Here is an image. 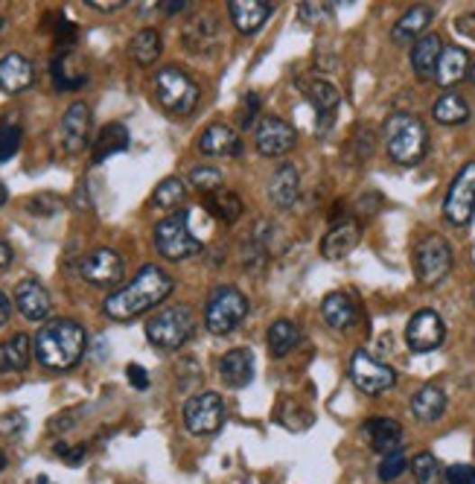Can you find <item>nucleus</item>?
<instances>
[{"mask_svg":"<svg viewBox=\"0 0 475 484\" xmlns=\"http://www.w3.org/2000/svg\"><path fill=\"white\" fill-rule=\"evenodd\" d=\"M321 315L333 330H350L356 324V304L347 292H330L321 301Z\"/></svg>","mask_w":475,"mask_h":484,"instance_id":"c85d7f7f","label":"nucleus"},{"mask_svg":"<svg viewBox=\"0 0 475 484\" xmlns=\"http://www.w3.org/2000/svg\"><path fill=\"white\" fill-rule=\"evenodd\" d=\"M152 242H155V251L160 257L172 260V263H181V260L202 254V240H198L190 228V210H178V214H169L167 219H160L152 231Z\"/></svg>","mask_w":475,"mask_h":484,"instance_id":"20e7f679","label":"nucleus"},{"mask_svg":"<svg viewBox=\"0 0 475 484\" xmlns=\"http://www.w3.org/2000/svg\"><path fill=\"white\" fill-rule=\"evenodd\" d=\"M327 15H330V6L315 4V0H306V4H301V9H297V18H301V23H306V27H318Z\"/></svg>","mask_w":475,"mask_h":484,"instance_id":"a18cd8bd","label":"nucleus"},{"mask_svg":"<svg viewBox=\"0 0 475 484\" xmlns=\"http://www.w3.org/2000/svg\"><path fill=\"white\" fill-rule=\"evenodd\" d=\"M9 315H12V304H9V297L0 292V327H6Z\"/></svg>","mask_w":475,"mask_h":484,"instance_id":"603ef678","label":"nucleus"},{"mask_svg":"<svg viewBox=\"0 0 475 484\" xmlns=\"http://www.w3.org/2000/svg\"><path fill=\"white\" fill-rule=\"evenodd\" d=\"M266 263H269V251L260 242H254L251 237H248L242 242V266H245V271H262V266H266Z\"/></svg>","mask_w":475,"mask_h":484,"instance_id":"79ce46f5","label":"nucleus"},{"mask_svg":"<svg viewBox=\"0 0 475 484\" xmlns=\"http://www.w3.org/2000/svg\"><path fill=\"white\" fill-rule=\"evenodd\" d=\"M56 452L65 458L68 464H79L82 458H85V446H77V450H70L68 443H56Z\"/></svg>","mask_w":475,"mask_h":484,"instance_id":"09e8293b","label":"nucleus"},{"mask_svg":"<svg viewBox=\"0 0 475 484\" xmlns=\"http://www.w3.org/2000/svg\"><path fill=\"white\" fill-rule=\"evenodd\" d=\"M228 15L242 35H251L266 27V21L274 15V4L269 0H231Z\"/></svg>","mask_w":475,"mask_h":484,"instance_id":"aec40b11","label":"nucleus"},{"mask_svg":"<svg viewBox=\"0 0 475 484\" xmlns=\"http://www.w3.org/2000/svg\"><path fill=\"white\" fill-rule=\"evenodd\" d=\"M59 134H61V146H65V152H70V155L82 152L87 146V134H91V108H87L82 99L68 105L65 117H61Z\"/></svg>","mask_w":475,"mask_h":484,"instance_id":"2eb2a0df","label":"nucleus"},{"mask_svg":"<svg viewBox=\"0 0 475 484\" xmlns=\"http://www.w3.org/2000/svg\"><path fill=\"white\" fill-rule=\"evenodd\" d=\"M472 306H475V289H472Z\"/></svg>","mask_w":475,"mask_h":484,"instance_id":"bf43d9fd","label":"nucleus"},{"mask_svg":"<svg viewBox=\"0 0 475 484\" xmlns=\"http://www.w3.org/2000/svg\"><path fill=\"white\" fill-rule=\"evenodd\" d=\"M15 306L27 321H44L53 313V297H50V292L39 280L27 278L15 287Z\"/></svg>","mask_w":475,"mask_h":484,"instance_id":"6ab92c4d","label":"nucleus"},{"mask_svg":"<svg viewBox=\"0 0 475 484\" xmlns=\"http://www.w3.org/2000/svg\"><path fill=\"white\" fill-rule=\"evenodd\" d=\"M446 339V324L443 318L434 313V309H420L408 318L406 324V344L415 353H429L437 351Z\"/></svg>","mask_w":475,"mask_h":484,"instance_id":"4468645a","label":"nucleus"},{"mask_svg":"<svg viewBox=\"0 0 475 484\" xmlns=\"http://www.w3.org/2000/svg\"><path fill=\"white\" fill-rule=\"evenodd\" d=\"M446 484H475V470L470 464H452L446 470Z\"/></svg>","mask_w":475,"mask_h":484,"instance_id":"49530a36","label":"nucleus"},{"mask_svg":"<svg viewBox=\"0 0 475 484\" xmlns=\"http://www.w3.org/2000/svg\"><path fill=\"white\" fill-rule=\"evenodd\" d=\"M470 79H472V85H475V68H470Z\"/></svg>","mask_w":475,"mask_h":484,"instance_id":"13d9d810","label":"nucleus"},{"mask_svg":"<svg viewBox=\"0 0 475 484\" xmlns=\"http://www.w3.org/2000/svg\"><path fill=\"white\" fill-rule=\"evenodd\" d=\"M175 289V280L160 266H143L123 289L111 292L103 304V313L111 321H134L149 309L164 304Z\"/></svg>","mask_w":475,"mask_h":484,"instance_id":"f257e3e1","label":"nucleus"},{"mask_svg":"<svg viewBox=\"0 0 475 484\" xmlns=\"http://www.w3.org/2000/svg\"><path fill=\"white\" fill-rule=\"evenodd\" d=\"M432 117L441 126H461V123L470 120V105L458 91H443L432 105Z\"/></svg>","mask_w":475,"mask_h":484,"instance_id":"72a5a7b5","label":"nucleus"},{"mask_svg":"<svg viewBox=\"0 0 475 484\" xmlns=\"http://www.w3.org/2000/svg\"><path fill=\"white\" fill-rule=\"evenodd\" d=\"M152 91L158 96V103L164 105L169 114L175 117H187L193 114L196 105H198V85L193 77H187L181 68H160L155 77H152Z\"/></svg>","mask_w":475,"mask_h":484,"instance_id":"0eeeda50","label":"nucleus"},{"mask_svg":"<svg viewBox=\"0 0 475 484\" xmlns=\"http://www.w3.org/2000/svg\"><path fill=\"white\" fill-rule=\"evenodd\" d=\"M184 202H187V187H184V181L175 178V176L160 181L158 187H155V193H152V205L155 207H164V210L181 207Z\"/></svg>","mask_w":475,"mask_h":484,"instance_id":"e433bc0d","label":"nucleus"},{"mask_svg":"<svg viewBox=\"0 0 475 484\" xmlns=\"http://www.w3.org/2000/svg\"><path fill=\"white\" fill-rule=\"evenodd\" d=\"M257 114H260V96L245 94L240 108H236V123H240V129H251L257 123Z\"/></svg>","mask_w":475,"mask_h":484,"instance_id":"c03bdc74","label":"nucleus"},{"mask_svg":"<svg viewBox=\"0 0 475 484\" xmlns=\"http://www.w3.org/2000/svg\"><path fill=\"white\" fill-rule=\"evenodd\" d=\"M126 377H129V382H132L137 391H146L149 388V374H146L141 365H129L126 368Z\"/></svg>","mask_w":475,"mask_h":484,"instance_id":"de8ad7c7","label":"nucleus"},{"mask_svg":"<svg viewBox=\"0 0 475 484\" xmlns=\"http://www.w3.org/2000/svg\"><path fill=\"white\" fill-rule=\"evenodd\" d=\"M190 184H193L196 190H202V193L207 196V193H214V190L222 187L224 176H222L216 167H205V164H202V167H193V169H190Z\"/></svg>","mask_w":475,"mask_h":484,"instance_id":"58836bf2","label":"nucleus"},{"mask_svg":"<svg viewBox=\"0 0 475 484\" xmlns=\"http://www.w3.org/2000/svg\"><path fill=\"white\" fill-rule=\"evenodd\" d=\"M23 141V132L18 123H0V160H9L12 155H18Z\"/></svg>","mask_w":475,"mask_h":484,"instance_id":"ea45409f","label":"nucleus"},{"mask_svg":"<svg viewBox=\"0 0 475 484\" xmlns=\"http://www.w3.org/2000/svg\"><path fill=\"white\" fill-rule=\"evenodd\" d=\"M123 257L114 248H94L91 254H85L79 260V275L85 283H91L96 289H111L123 280Z\"/></svg>","mask_w":475,"mask_h":484,"instance_id":"f8f14e48","label":"nucleus"},{"mask_svg":"<svg viewBox=\"0 0 475 484\" xmlns=\"http://www.w3.org/2000/svg\"><path fill=\"white\" fill-rule=\"evenodd\" d=\"M472 214H475V160H467L446 190L443 219L449 222V225L464 228V225H470Z\"/></svg>","mask_w":475,"mask_h":484,"instance_id":"1a4fd4ad","label":"nucleus"},{"mask_svg":"<svg viewBox=\"0 0 475 484\" xmlns=\"http://www.w3.org/2000/svg\"><path fill=\"white\" fill-rule=\"evenodd\" d=\"M9 263H12V248H9V242L0 240V269H6Z\"/></svg>","mask_w":475,"mask_h":484,"instance_id":"864d4df0","label":"nucleus"},{"mask_svg":"<svg viewBox=\"0 0 475 484\" xmlns=\"http://www.w3.org/2000/svg\"><path fill=\"white\" fill-rule=\"evenodd\" d=\"M196 333V315L187 304H175L155 313L146 324V339L158 351H181Z\"/></svg>","mask_w":475,"mask_h":484,"instance_id":"39448f33","label":"nucleus"},{"mask_svg":"<svg viewBox=\"0 0 475 484\" xmlns=\"http://www.w3.org/2000/svg\"><path fill=\"white\" fill-rule=\"evenodd\" d=\"M32 342L27 333H18L9 342L0 344V374H12V370H23L32 359Z\"/></svg>","mask_w":475,"mask_h":484,"instance_id":"f704fd0d","label":"nucleus"},{"mask_svg":"<svg viewBox=\"0 0 475 484\" xmlns=\"http://www.w3.org/2000/svg\"><path fill=\"white\" fill-rule=\"evenodd\" d=\"M411 473H415L417 484H443V479H446L441 461H437L432 452L415 455V461H411Z\"/></svg>","mask_w":475,"mask_h":484,"instance_id":"4c0bfd02","label":"nucleus"},{"mask_svg":"<svg viewBox=\"0 0 475 484\" xmlns=\"http://www.w3.org/2000/svg\"><path fill=\"white\" fill-rule=\"evenodd\" d=\"M446 412V394L441 386H423L415 397H411V415L420 424H434Z\"/></svg>","mask_w":475,"mask_h":484,"instance_id":"c756f323","label":"nucleus"},{"mask_svg":"<svg viewBox=\"0 0 475 484\" xmlns=\"http://www.w3.org/2000/svg\"><path fill=\"white\" fill-rule=\"evenodd\" d=\"M452 245L443 237H437V233H429L415 248V275L423 287H437L452 271Z\"/></svg>","mask_w":475,"mask_h":484,"instance_id":"6e6552de","label":"nucleus"},{"mask_svg":"<svg viewBox=\"0 0 475 484\" xmlns=\"http://www.w3.org/2000/svg\"><path fill=\"white\" fill-rule=\"evenodd\" d=\"M61 207H65V202L53 193H39L27 202V210L32 216H56V214H61Z\"/></svg>","mask_w":475,"mask_h":484,"instance_id":"a19ab883","label":"nucleus"},{"mask_svg":"<svg viewBox=\"0 0 475 484\" xmlns=\"http://www.w3.org/2000/svg\"><path fill=\"white\" fill-rule=\"evenodd\" d=\"M350 379H353V386L361 394L377 397L397 386V370L379 362V359H373L368 351H356L350 356Z\"/></svg>","mask_w":475,"mask_h":484,"instance_id":"9b49d317","label":"nucleus"},{"mask_svg":"<svg viewBox=\"0 0 475 484\" xmlns=\"http://www.w3.org/2000/svg\"><path fill=\"white\" fill-rule=\"evenodd\" d=\"M158 9H160V12H167V15H175V12L187 9V0H160Z\"/></svg>","mask_w":475,"mask_h":484,"instance_id":"3c124183","label":"nucleus"},{"mask_svg":"<svg viewBox=\"0 0 475 484\" xmlns=\"http://www.w3.org/2000/svg\"><path fill=\"white\" fill-rule=\"evenodd\" d=\"M297 196H301V172L295 164H280L269 181V198L274 207L289 210L297 202Z\"/></svg>","mask_w":475,"mask_h":484,"instance_id":"393cba45","label":"nucleus"},{"mask_svg":"<svg viewBox=\"0 0 475 484\" xmlns=\"http://www.w3.org/2000/svg\"><path fill=\"white\" fill-rule=\"evenodd\" d=\"M385 149H388V158L399 167H415L420 164L429 152V132L423 126V120L415 114H406V111H397L388 120H385Z\"/></svg>","mask_w":475,"mask_h":484,"instance_id":"7ed1b4c3","label":"nucleus"},{"mask_svg":"<svg viewBox=\"0 0 475 484\" xmlns=\"http://www.w3.org/2000/svg\"><path fill=\"white\" fill-rule=\"evenodd\" d=\"M297 88L304 91V96L312 103V108L318 111V117H321V132H327V129L333 126L335 111H339V105H342V94H339V88H335L333 82L318 79V77L301 79V82H297Z\"/></svg>","mask_w":475,"mask_h":484,"instance_id":"dca6fc26","label":"nucleus"},{"mask_svg":"<svg viewBox=\"0 0 475 484\" xmlns=\"http://www.w3.org/2000/svg\"><path fill=\"white\" fill-rule=\"evenodd\" d=\"M443 39L437 32H426L420 41L411 44V70L420 82H429L434 79V70H437V61H441L443 53Z\"/></svg>","mask_w":475,"mask_h":484,"instance_id":"4be33fe9","label":"nucleus"},{"mask_svg":"<svg viewBox=\"0 0 475 484\" xmlns=\"http://www.w3.org/2000/svg\"><path fill=\"white\" fill-rule=\"evenodd\" d=\"M205 210L214 219L224 222V225H233V222H240L242 214H245V205H242V198L231 193V190H214V193H207L205 196Z\"/></svg>","mask_w":475,"mask_h":484,"instance_id":"7c9ffc66","label":"nucleus"},{"mask_svg":"<svg viewBox=\"0 0 475 484\" xmlns=\"http://www.w3.org/2000/svg\"><path fill=\"white\" fill-rule=\"evenodd\" d=\"M6 202H9V190H6V184L0 181V207H4Z\"/></svg>","mask_w":475,"mask_h":484,"instance_id":"5fc2aeb1","label":"nucleus"},{"mask_svg":"<svg viewBox=\"0 0 475 484\" xmlns=\"http://www.w3.org/2000/svg\"><path fill=\"white\" fill-rule=\"evenodd\" d=\"M219 377L224 386L233 391L251 386V379H254V351L251 347H231V351L219 359Z\"/></svg>","mask_w":475,"mask_h":484,"instance_id":"f3484780","label":"nucleus"},{"mask_svg":"<svg viewBox=\"0 0 475 484\" xmlns=\"http://www.w3.org/2000/svg\"><path fill=\"white\" fill-rule=\"evenodd\" d=\"M35 82V68L27 56L6 53L0 59V91L4 94H21Z\"/></svg>","mask_w":475,"mask_h":484,"instance_id":"412c9836","label":"nucleus"},{"mask_svg":"<svg viewBox=\"0 0 475 484\" xmlns=\"http://www.w3.org/2000/svg\"><path fill=\"white\" fill-rule=\"evenodd\" d=\"M224 424V400L216 391L193 394L184 403V426L190 435H214Z\"/></svg>","mask_w":475,"mask_h":484,"instance_id":"9d476101","label":"nucleus"},{"mask_svg":"<svg viewBox=\"0 0 475 484\" xmlns=\"http://www.w3.org/2000/svg\"><path fill=\"white\" fill-rule=\"evenodd\" d=\"M198 152L210 158H233L242 152V141L236 129H231L228 123H210V126L198 134Z\"/></svg>","mask_w":475,"mask_h":484,"instance_id":"a211bd4d","label":"nucleus"},{"mask_svg":"<svg viewBox=\"0 0 475 484\" xmlns=\"http://www.w3.org/2000/svg\"><path fill=\"white\" fill-rule=\"evenodd\" d=\"M85 4L96 12H117V9L126 6V0H85Z\"/></svg>","mask_w":475,"mask_h":484,"instance_id":"8fccbe9b","label":"nucleus"},{"mask_svg":"<svg viewBox=\"0 0 475 484\" xmlns=\"http://www.w3.org/2000/svg\"><path fill=\"white\" fill-rule=\"evenodd\" d=\"M160 50H164V41H160L158 30H149V27L141 30V32H134L132 41H129V56H132L141 68L155 65L158 56H160Z\"/></svg>","mask_w":475,"mask_h":484,"instance_id":"c9c22d12","label":"nucleus"},{"mask_svg":"<svg viewBox=\"0 0 475 484\" xmlns=\"http://www.w3.org/2000/svg\"><path fill=\"white\" fill-rule=\"evenodd\" d=\"M129 143H132L129 129L123 126V123H108V126L99 132L96 141H94V164H103L105 158L126 152Z\"/></svg>","mask_w":475,"mask_h":484,"instance_id":"473e14b6","label":"nucleus"},{"mask_svg":"<svg viewBox=\"0 0 475 484\" xmlns=\"http://www.w3.org/2000/svg\"><path fill=\"white\" fill-rule=\"evenodd\" d=\"M434 21V9L432 6H411L406 15H399V21L391 30V41L397 44H415L426 35L429 23Z\"/></svg>","mask_w":475,"mask_h":484,"instance_id":"a878e982","label":"nucleus"},{"mask_svg":"<svg viewBox=\"0 0 475 484\" xmlns=\"http://www.w3.org/2000/svg\"><path fill=\"white\" fill-rule=\"evenodd\" d=\"M470 73V53L464 47L458 44H449L443 47L441 53V61H437V70H434V82L441 85V88H452L461 79H464Z\"/></svg>","mask_w":475,"mask_h":484,"instance_id":"bb28decb","label":"nucleus"},{"mask_svg":"<svg viewBox=\"0 0 475 484\" xmlns=\"http://www.w3.org/2000/svg\"><path fill=\"white\" fill-rule=\"evenodd\" d=\"M295 143H297V134L283 117L278 114L260 117L257 132H254V146L262 158H280L286 152H292Z\"/></svg>","mask_w":475,"mask_h":484,"instance_id":"ddd939ff","label":"nucleus"},{"mask_svg":"<svg viewBox=\"0 0 475 484\" xmlns=\"http://www.w3.org/2000/svg\"><path fill=\"white\" fill-rule=\"evenodd\" d=\"M408 470V461H406V452L403 450H397V452H388L382 458V464H379V479L382 481H394L399 479Z\"/></svg>","mask_w":475,"mask_h":484,"instance_id":"37998d69","label":"nucleus"},{"mask_svg":"<svg viewBox=\"0 0 475 484\" xmlns=\"http://www.w3.org/2000/svg\"><path fill=\"white\" fill-rule=\"evenodd\" d=\"M222 39L219 32V21L210 15V12H202V15H196L187 21L184 27V47L190 50V53H210Z\"/></svg>","mask_w":475,"mask_h":484,"instance_id":"5701e85b","label":"nucleus"},{"mask_svg":"<svg viewBox=\"0 0 475 484\" xmlns=\"http://www.w3.org/2000/svg\"><path fill=\"white\" fill-rule=\"evenodd\" d=\"M87 347V333L79 321L56 318L35 333L32 353L47 370H70L82 362Z\"/></svg>","mask_w":475,"mask_h":484,"instance_id":"f03ea898","label":"nucleus"},{"mask_svg":"<svg viewBox=\"0 0 475 484\" xmlns=\"http://www.w3.org/2000/svg\"><path fill=\"white\" fill-rule=\"evenodd\" d=\"M365 435H368L373 450L382 452V455L403 450V446H399V443H403V426H399L397 420H391V417H370V420H365Z\"/></svg>","mask_w":475,"mask_h":484,"instance_id":"cd10ccee","label":"nucleus"},{"mask_svg":"<svg viewBox=\"0 0 475 484\" xmlns=\"http://www.w3.org/2000/svg\"><path fill=\"white\" fill-rule=\"evenodd\" d=\"M4 30H6V18L0 15V35H4Z\"/></svg>","mask_w":475,"mask_h":484,"instance_id":"4d7b16f0","label":"nucleus"},{"mask_svg":"<svg viewBox=\"0 0 475 484\" xmlns=\"http://www.w3.org/2000/svg\"><path fill=\"white\" fill-rule=\"evenodd\" d=\"M266 344H269V353L274 359H283L289 356L297 344H301V327L295 324L289 318H278L274 324L269 327V336H266Z\"/></svg>","mask_w":475,"mask_h":484,"instance_id":"2f4dec72","label":"nucleus"},{"mask_svg":"<svg viewBox=\"0 0 475 484\" xmlns=\"http://www.w3.org/2000/svg\"><path fill=\"white\" fill-rule=\"evenodd\" d=\"M361 228L356 219H342L327 231V237L321 240V254L324 260H344L353 248L359 245Z\"/></svg>","mask_w":475,"mask_h":484,"instance_id":"b1692460","label":"nucleus"},{"mask_svg":"<svg viewBox=\"0 0 475 484\" xmlns=\"http://www.w3.org/2000/svg\"><path fill=\"white\" fill-rule=\"evenodd\" d=\"M248 309V297L231 287V283H219V287L210 289L207 304H205V327L214 333V336H228L236 327L242 324Z\"/></svg>","mask_w":475,"mask_h":484,"instance_id":"423d86ee","label":"nucleus"},{"mask_svg":"<svg viewBox=\"0 0 475 484\" xmlns=\"http://www.w3.org/2000/svg\"><path fill=\"white\" fill-rule=\"evenodd\" d=\"M6 467V455H4V450H0V470Z\"/></svg>","mask_w":475,"mask_h":484,"instance_id":"6e6d98bb","label":"nucleus"}]
</instances>
